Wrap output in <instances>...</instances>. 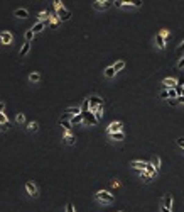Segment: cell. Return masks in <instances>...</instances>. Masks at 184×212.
Segmentation results:
<instances>
[{"label": "cell", "mask_w": 184, "mask_h": 212, "mask_svg": "<svg viewBox=\"0 0 184 212\" xmlns=\"http://www.w3.org/2000/svg\"><path fill=\"white\" fill-rule=\"evenodd\" d=\"M95 197L98 199V200L100 202H113L115 200V197H113L112 194H108V192H105V190H100V192H96V195H95Z\"/></svg>", "instance_id": "obj_1"}, {"label": "cell", "mask_w": 184, "mask_h": 212, "mask_svg": "<svg viewBox=\"0 0 184 212\" xmlns=\"http://www.w3.org/2000/svg\"><path fill=\"white\" fill-rule=\"evenodd\" d=\"M56 12H58V19H59V21H68V19L71 17V12H69L68 9H64V5L58 7V9H56Z\"/></svg>", "instance_id": "obj_2"}, {"label": "cell", "mask_w": 184, "mask_h": 212, "mask_svg": "<svg viewBox=\"0 0 184 212\" xmlns=\"http://www.w3.org/2000/svg\"><path fill=\"white\" fill-rule=\"evenodd\" d=\"M103 105V100L100 99V97H90V110L91 112H95V110L98 109V107H101Z\"/></svg>", "instance_id": "obj_3"}, {"label": "cell", "mask_w": 184, "mask_h": 212, "mask_svg": "<svg viewBox=\"0 0 184 212\" xmlns=\"http://www.w3.org/2000/svg\"><path fill=\"white\" fill-rule=\"evenodd\" d=\"M113 2H110V0H105V2H100V0H96V2H93V7L96 9V10H106L108 7H112Z\"/></svg>", "instance_id": "obj_4"}, {"label": "cell", "mask_w": 184, "mask_h": 212, "mask_svg": "<svg viewBox=\"0 0 184 212\" xmlns=\"http://www.w3.org/2000/svg\"><path fill=\"white\" fill-rule=\"evenodd\" d=\"M122 127H123L122 122H112L106 131H108V134H115V132H122Z\"/></svg>", "instance_id": "obj_5"}, {"label": "cell", "mask_w": 184, "mask_h": 212, "mask_svg": "<svg viewBox=\"0 0 184 212\" xmlns=\"http://www.w3.org/2000/svg\"><path fill=\"white\" fill-rule=\"evenodd\" d=\"M83 119L88 122V124H91V126H95L98 122L96 117H95V112H91V110H90V112H83Z\"/></svg>", "instance_id": "obj_6"}, {"label": "cell", "mask_w": 184, "mask_h": 212, "mask_svg": "<svg viewBox=\"0 0 184 212\" xmlns=\"http://www.w3.org/2000/svg\"><path fill=\"white\" fill-rule=\"evenodd\" d=\"M47 24H49V19H47V21H39L37 24H34V26H32V29H31V31H32L34 34H36V32H41V31H42L44 27L47 26Z\"/></svg>", "instance_id": "obj_7"}, {"label": "cell", "mask_w": 184, "mask_h": 212, "mask_svg": "<svg viewBox=\"0 0 184 212\" xmlns=\"http://www.w3.org/2000/svg\"><path fill=\"white\" fill-rule=\"evenodd\" d=\"M12 39H14V36H12V32H9V31H5V32L0 34V41H2V44H10Z\"/></svg>", "instance_id": "obj_8"}, {"label": "cell", "mask_w": 184, "mask_h": 212, "mask_svg": "<svg viewBox=\"0 0 184 212\" xmlns=\"http://www.w3.org/2000/svg\"><path fill=\"white\" fill-rule=\"evenodd\" d=\"M147 165L149 163H145V161H132V163H130V166H132V168H135V170H139V172H145V170H147Z\"/></svg>", "instance_id": "obj_9"}, {"label": "cell", "mask_w": 184, "mask_h": 212, "mask_svg": "<svg viewBox=\"0 0 184 212\" xmlns=\"http://www.w3.org/2000/svg\"><path fill=\"white\" fill-rule=\"evenodd\" d=\"M155 43H157V48L159 49H164L166 48V37L162 36V34H155Z\"/></svg>", "instance_id": "obj_10"}, {"label": "cell", "mask_w": 184, "mask_h": 212, "mask_svg": "<svg viewBox=\"0 0 184 212\" xmlns=\"http://www.w3.org/2000/svg\"><path fill=\"white\" fill-rule=\"evenodd\" d=\"M25 190L29 192V195H32V197H36V195H37V187L34 185L32 182H27V183H25Z\"/></svg>", "instance_id": "obj_11"}, {"label": "cell", "mask_w": 184, "mask_h": 212, "mask_svg": "<svg viewBox=\"0 0 184 212\" xmlns=\"http://www.w3.org/2000/svg\"><path fill=\"white\" fill-rule=\"evenodd\" d=\"M162 85L167 88H174V87H177V80L176 78H166V80L162 81Z\"/></svg>", "instance_id": "obj_12"}, {"label": "cell", "mask_w": 184, "mask_h": 212, "mask_svg": "<svg viewBox=\"0 0 184 212\" xmlns=\"http://www.w3.org/2000/svg\"><path fill=\"white\" fill-rule=\"evenodd\" d=\"M14 15H15V17H19V19H25L27 15H29V12L25 10V9H17V10L14 12Z\"/></svg>", "instance_id": "obj_13"}, {"label": "cell", "mask_w": 184, "mask_h": 212, "mask_svg": "<svg viewBox=\"0 0 184 212\" xmlns=\"http://www.w3.org/2000/svg\"><path fill=\"white\" fill-rule=\"evenodd\" d=\"M29 49H31V43H27V41H25V43H24V46H22V48H20V51H19L20 58H22V56H25V55H27V53H29Z\"/></svg>", "instance_id": "obj_14"}, {"label": "cell", "mask_w": 184, "mask_h": 212, "mask_svg": "<svg viewBox=\"0 0 184 212\" xmlns=\"http://www.w3.org/2000/svg\"><path fill=\"white\" fill-rule=\"evenodd\" d=\"M83 121H85V119H83V114H78V115H73L69 122H71V124H80V122H83Z\"/></svg>", "instance_id": "obj_15"}, {"label": "cell", "mask_w": 184, "mask_h": 212, "mask_svg": "<svg viewBox=\"0 0 184 212\" xmlns=\"http://www.w3.org/2000/svg\"><path fill=\"white\" fill-rule=\"evenodd\" d=\"M66 114H69V115H78V114H81V109H78V107H71V109H66L64 110Z\"/></svg>", "instance_id": "obj_16"}, {"label": "cell", "mask_w": 184, "mask_h": 212, "mask_svg": "<svg viewBox=\"0 0 184 212\" xmlns=\"http://www.w3.org/2000/svg\"><path fill=\"white\" fill-rule=\"evenodd\" d=\"M171 205H172V197H171V195H166V197H164L162 207H166V209H169V210H171Z\"/></svg>", "instance_id": "obj_17"}, {"label": "cell", "mask_w": 184, "mask_h": 212, "mask_svg": "<svg viewBox=\"0 0 184 212\" xmlns=\"http://www.w3.org/2000/svg\"><path fill=\"white\" fill-rule=\"evenodd\" d=\"M125 68V61H117L115 65H113V70H115V73H118L120 70Z\"/></svg>", "instance_id": "obj_18"}, {"label": "cell", "mask_w": 184, "mask_h": 212, "mask_svg": "<svg viewBox=\"0 0 184 212\" xmlns=\"http://www.w3.org/2000/svg\"><path fill=\"white\" fill-rule=\"evenodd\" d=\"M29 80H31V81H39V80H41V75L37 73V71H32V73L29 75Z\"/></svg>", "instance_id": "obj_19"}, {"label": "cell", "mask_w": 184, "mask_h": 212, "mask_svg": "<svg viewBox=\"0 0 184 212\" xmlns=\"http://www.w3.org/2000/svg\"><path fill=\"white\" fill-rule=\"evenodd\" d=\"M152 166H154L155 170H159V166H161V158L159 156H154V160H152Z\"/></svg>", "instance_id": "obj_20"}, {"label": "cell", "mask_w": 184, "mask_h": 212, "mask_svg": "<svg viewBox=\"0 0 184 212\" xmlns=\"http://www.w3.org/2000/svg\"><path fill=\"white\" fill-rule=\"evenodd\" d=\"M88 109H90V99H86L83 102V105H81V114L83 112H88Z\"/></svg>", "instance_id": "obj_21"}, {"label": "cell", "mask_w": 184, "mask_h": 212, "mask_svg": "<svg viewBox=\"0 0 184 212\" xmlns=\"http://www.w3.org/2000/svg\"><path fill=\"white\" fill-rule=\"evenodd\" d=\"M105 75H106L108 78H112L113 75H115V70H113V66H108V68L105 70Z\"/></svg>", "instance_id": "obj_22"}, {"label": "cell", "mask_w": 184, "mask_h": 212, "mask_svg": "<svg viewBox=\"0 0 184 212\" xmlns=\"http://www.w3.org/2000/svg\"><path fill=\"white\" fill-rule=\"evenodd\" d=\"M110 136H112L113 139H117V141H122V139L125 138V134H123V131H122V132H115V134H110Z\"/></svg>", "instance_id": "obj_23"}, {"label": "cell", "mask_w": 184, "mask_h": 212, "mask_svg": "<svg viewBox=\"0 0 184 212\" xmlns=\"http://www.w3.org/2000/svg\"><path fill=\"white\" fill-rule=\"evenodd\" d=\"M101 112H103V109H101V107H98V109L95 110V117H96V121H100V119H101V115H103Z\"/></svg>", "instance_id": "obj_24"}, {"label": "cell", "mask_w": 184, "mask_h": 212, "mask_svg": "<svg viewBox=\"0 0 184 212\" xmlns=\"http://www.w3.org/2000/svg\"><path fill=\"white\" fill-rule=\"evenodd\" d=\"M5 124H9L7 115H5V114H0V126H5Z\"/></svg>", "instance_id": "obj_25"}, {"label": "cell", "mask_w": 184, "mask_h": 212, "mask_svg": "<svg viewBox=\"0 0 184 212\" xmlns=\"http://www.w3.org/2000/svg\"><path fill=\"white\" fill-rule=\"evenodd\" d=\"M74 141H76V139H74V136L66 134V143H68V144H74Z\"/></svg>", "instance_id": "obj_26"}, {"label": "cell", "mask_w": 184, "mask_h": 212, "mask_svg": "<svg viewBox=\"0 0 184 212\" xmlns=\"http://www.w3.org/2000/svg\"><path fill=\"white\" fill-rule=\"evenodd\" d=\"M27 129H29V131H34V132H36V131H37V122H29Z\"/></svg>", "instance_id": "obj_27"}, {"label": "cell", "mask_w": 184, "mask_h": 212, "mask_svg": "<svg viewBox=\"0 0 184 212\" xmlns=\"http://www.w3.org/2000/svg\"><path fill=\"white\" fill-rule=\"evenodd\" d=\"M15 121H17L19 124H22V122L25 121V117H24V114H17V115H15Z\"/></svg>", "instance_id": "obj_28"}, {"label": "cell", "mask_w": 184, "mask_h": 212, "mask_svg": "<svg viewBox=\"0 0 184 212\" xmlns=\"http://www.w3.org/2000/svg\"><path fill=\"white\" fill-rule=\"evenodd\" d=\"M49 24H51V26H52V27H56V26H58V24H59V19H58V17H52V19H49Z\"/></svg>", "instance_id": "obj_29"}, {"label": "cell", "mask_w": 184, "mask_h": 212, "mask_svg": "<svg viewBox=\"0 0 184 212\" xmlns=\"http://www.w3.org/2000/svg\"><path fill=\"white\" fill-rule=\"evenodd\" d=\"M32 37H34L32 31H27V32H25V41H27V43H31V39H32Z\"/></svg>", "instance_id": "obj_30"}, {"label": "cell", "mask_w": 184, "mask_h": 212, "mask_svg": "<svg viewBox=\"0 0 184 212\" xmlns=\"http://www.w3.org/2000/svg\"><path fill=\"white\" fill-rule=\"evenodd\" d=\"M140 176L145 180V182H150V176L147 175V172H142V170H140Z\"/></svg>", "instance_id": "obj_31"}, {"label": "cell", "mask_w": 184, "mask_h": 212, "mask_svg": "<svg viewBox=\"0 0 184 212\" xmlns=\"http://www.w3.org/2000/svg\"><path fill=\"white\" fill-rule=\"evenodd\" d=\"M159 97H161V99H169V92H167V90H162V92L159 93Z\"/></svg>", "instance_id": "obj_32"}, {"label": "cell", "mask_w": 184, "mask_h": 212, "mask_svg": "<svg viewBox=\"0 0 184 212\" xmlns=\"http://www.w3.org/2000/svg\"><path fill=\"white\" fill-rule=\"evenodd\" d=\"M125 4H127V2H122V0H115V2H113V5H115V7H123Z\"/></svg>", "instance_id": "obj_33"}, {"label": "cell", "mask_w": 184, "mask_h": 212, "mask_svg": "<svg viewBox=\"0 0 184 212\" xmlns=\"http://www.w3.org/2000/svg\"><path fill=\"white\" fill-rule=\"evenodd\" d=\"M176 53H177V55H181V53H184V43L181 44L179 48H177V51H176Z\"/></svg>", "instance_id": "obj_34"}, {"label": "cell", "mask_w": 184, "mask_h": 212, "mask_svg": "<svg viewBox=\"0 0 184 212\" xmlns=\"http://www.w3.org/2000/svg\"><path fill=\"white\" fill-rule=\"evenodd\" d=\"M66 212H74V209H73V204H68V205H66Z\"/></svg>", "instance_id": "obj_35"}, {"label": "cell", "mask_w": 184, "mask_h": 212, "mask_svg": "<svg viewBox=\"0 0 184 212\" xmlns=\"http://www.w3.org/2000/svg\"><path fill=\"white\" fill-rule=\"evenodd\" d=\"M176 102H177V104H184V97H182V95H177Z\"/></svg>", "instance_id": "obj_36"}, {"label": "cell", "mask_w": 184, "mask_h": 212, "mask_svg": "<svg viewBox=\"0 0 184 212\" xmlns=\"http://www.w3.org/2000/svg\"><path fill=\"white\" fill-rule=\"evenodd\" d=\"M161 34H162V36L166 37V39L169 37V31H166V29H162V31H161Z\"/></svg>", "instance_id": "obj_37"}, {"label": "cell", "mask_w": 184, "mask_h": 212, "mask_svg": "<svg viewBox=\"0 0 184 212\" xmlns=\"http://www.w3.org/2000/svg\"><path fill=\"white\" fill-rule=\"evenodd\" d=\"M177 68H179V70H181V68H184V58H182V59H179V63H177Z\"/></svg>", "instance_id": "obj_38"}, {"label": "cell", "mask_w": 184, "mask_h": 212, "mask_svg": "<svg viewBox=\"0 0 184 212\" xmlns=\"http://www.w3.org/2000/svg\"><path fill=\"white\" fill-rule=\"evenodd\" d=\"M39 17L44 21V17H47V19H49V15H47V12H41V14H39Z\"/></svg>", "instance_id": "obj_39"}, {"label": "cell", "mask_w": 184, "mask_h": 212, "mask_svg": "<svg viewBox=\"0 0 184 212\" xmlns=\"http://www.w3.org/2000/svg\"><path fill=\"white\" fill-rule=\"evenodd\" d=\"M177 144H179L181 148H184V139H182V138H179V139H177Z\"/></svg>", "instance_id": "obj_40"}, {"label": "cell", "mask_w": 184, "mask_h": 212, "mask_svg": "<svg viewBox=\"0 0 184 212\" xmlns=\"http://www.w3.org/2000/svg\"><path fill=\"white\" fill-rule=\"evenodd\" d=\"M4 110H5V104L0 102V114H4Z\"/></svg>", "instance_id": "obj_41"}, {"label": "cell", "mask_w": 184, "mask_h": 212, "mask_svg": "<svg viewBox=\"0 0 184 212\" xmlns=\"http://www.w3.org/2000/svg\"><path fill=\"white\" fill-rule=\"evenodd\" d=\"M130 5H134V7H140L142 2H130Z\"/></svg>", "instance_id": "obj_42"}, {"label": "cell", "mask_w": 184, "mask_h": 212, "mask_svg": "<svg viewBox=\"0 0 184 212\" xmlns=\"http://www.w3.org/2000/svg\"><path fill=\"white\" fill-rule=\"evenodd\" d=\"M61 5H63V4L59 2V0H54V7H56V9H58V7H61Z\"/></svg>", "instance_id": "obj_43"}, {"label": "cell", "mask_w": 184, "mask_h": 212, "mask_svg": "<svg viewBox=\"0 0 184 212\" xmlns=\"http://www.w3.org/2000/svg\"><path fill=\"white\" fill-rule=\"evenodd\" d=\"M161 212H171L169 209H166V207H161Z\"/></svg>", "instance_id": "obj_44"}, {"label": "cell", "mask_w": 184, "mask_h": 212, "mask_svg": "<svg viewBox=\"0 0 184 212\" xmlns=\"http://www.w3.org/2000/svg\"><path fill=\"white\" fill-rule=\"evenodd\" d=\"M182 85H184V81H182ZM182 90H184V88H182Z\"/></svg>", "instance_id": "obj_45"}, {"label": "cell", "mask_w": 184, "mask_h": 212, "mask_svg": "<svg viewBox=\"0 0 184 212\" xmlns=\"http://www.w3.org/2000/svg\"><path fill=\"white\" fill-rule=\"evenodd\" d=\"M120 212H123V210H120Z\"/></svg>", "instance_id": "obj_46"}]
</instances>
